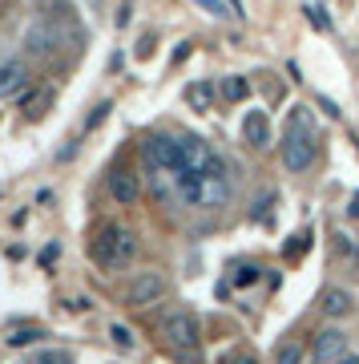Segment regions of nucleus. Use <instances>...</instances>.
Listing matches in <instances>:
<instances>
[{"instance_id":"nucleus-1","label":"nucleus","mask_w":359,"mask_h":364,"mask_svg":"<svg viewBox=\"0 0 359 364\" xmlns=\"http://www.w3.org/2000/svg\"><path fill=\"white\" fill-rule=\"evenodd\" d=\"M231 191L234 186H231L226 162L202 170V174H178V178H174V198L186 203L190 210H222L231 203Z\"/></svg>"},{"instance_id":"nucleus-2","label":"nucleus","mask_w":359,"mask_h":364,"mask_svg":"<svg viewBox=\"0 0 359 364\" xmlns=\"http://www.w3.org/2000/svg\"><path fill=\"white\" fill-rule=\"evenodd\" d=\"M319 154V134H315V117H311L307 105H291L287 114V130H282V166L291 174H303V170L315 162Z\"/></svg>"},{"instance_id":"nucleus-3","label":"nucleus","mask_w":359,"mask_h":364,"mask_svg":"<svg viewBox=\"0 0 359 364\" xmlns=\"http://www.w3.org/2000/svg\"><path fill=\"white\" fill-rule=\"evenodd\" d=\"M89 255L101 272H121L138 255V235L129 231V227H121V223H105L101 231L93 235Z\"/></svg>"},{"instance_id":"nucleus-4","label":"nucleus","mask_w":359,"mask_h":364,"mask_svg":"<svg viewBox=\"0 0 359 364\" xmlns=\"http://www.w3.org/2000/svg\"><path fill=\"white\" fill-rule=\"evenodd\" d=\"M141 162L154 178V191L174 195V174H178V138L174 134H150L141 142Z\"/></svg>"},{"instance_id":"nucleus-5","label":"nucleus","mask_w":359,"mask_h":364,"mask_svg":"<svg viewBox=\"0 0 359 364\" xmlns=\"http://www.w3.org/2000/svg\"><path fill=\"white\" fill-rule=\"evenodd\" d=\"M162 336H166L178 352H198V344H202L198 316H190V312H170L166 320H162Z\"/></svg>"},{"instance_id":"nucleus-6","label":"nucleus","mask_w":359,"mask_h":364,"mask_svg":"<svg viewBox=\"0 0 359 364\" xmlns=\"http://www.w3.org/2000/svg\"><path fill=\"white\" fill-rule=\"evenodd\" d=\"M162 291H166V275L162 272H138L126 287V304L129 308H150V304L162 299Z\"/></svg>"},{"instance_id":"nucleus-7","label":"nucleus","mask_w":359,"mask_h":364,"mask_svg":"<svg viewBox=\"0 0 359 364\" xmlns=\"http://www.w3.org/2000/svg\"><path fill=\"white\" fill-rule=\"evenodd\" d=\"M109 195L117 198V203H138L141 198V178H138V170H129V166H114V174H109Z\"/></svg>"},{"instance_id":"nucleus-8","label":"nucleus","mask_w":359,"mask_h":364,"mask_svg":"<svg viewBox=\"0 0 359 364\" xmlns=\"http://www.w3.org/2000/svg\"><path fill=\"white\" fill-rule=\"evenodd\" d=\"M28 81V65L21 57H9V61H0V97H13V93L25 90Z\"/></svg>"},{"instance_id":"nucleus-9","label":"nucleus","mask_w":359,"mask_h":364,"mask_svg":"<svg viewBox=\"0 0 359 364\" xmlns=\"http://www.w3.org/2000/svg\"><path fill=\"white\" fill-rule=\"evenodd\" d=\"M343 352H347V336L339 328H327V332L315 336V364H331V360H339Z\"/></svg>"},{"instance_id":"nucleus-10","label":"nucleus","mask_w":359,"mask_h":364,"mask_svg":"<svg viewBox=\"0 0 359 364\" xmlns=\"http://www.w3.org/2000/svg\"><path fill=\"white\" fill-rule=\"evenodd\" d=\"M351 308H355V299H351V291H343V287H327V291L319 296V312L331 316V320L351 316Z\"/></svg>"},{"instance_id":"nucleus-11","label":"nucleus","mask_w":359,"mask_h":364,"mask_svg":"<svg viewBox=\"0 0 359 364\" xmlns=\"http://www.w3.org/2000/svg\"><path fill=\"white\" fill-rule=\"evenodd\" d=\"M243 134H246V142L255 146V150H263V146H270V117L263 114V109H250L243 122Z\"/></svg>"},{"instance_id":"nucleus-12","label":"nucleus","mask_w":359,"mask_h":364,"mask_svg":"<svg viewBox=\"0 0 359 364\" xmlns=\"http://www.w3.org/2000/svg\"><path fill=\"white\" fill-rule=\"evenodd\" d=\"M53 102H57V93L49 90V85H40V90H33V93H25V102H21V109H25V117H45L53 109Z\"/></svg>"},{"instance_id":"nucleus-13","label":"nucleus","mask_w":359,"mask_h":364,"mask_svg":"<svg viewBox=\"0 0 359 364\" xmlns=\"http://www.w3.org/2000/svg\"><path fill=\"white\" fill-rule=\"evenodd\" d=\"M214 85L210 81H194L190 90H186V102H190V109H198V114H210V105H214Z\"/></svg>"},{"instance_id":"nucleus-14","label":"nucleus","mask_w":359,"mask_h":364,"mask_svg":"<svg viewBox=\"0 0 359 364\" xmlns=\"http://www.w3.org/2000/svg\"><path fill=\"white\" fill-rule=\"evenodd\" d=\"M219 93H222V102H246V93H250V81H246V77H222Z\"/></svg>"},{"instance_id":"nucleus-15","label":"nucleus","mask_w":359,"mask_h":364,"mask_svg":"<svg viewBox=\"0 0 359 364\" xmlns=\"http://www.w3.org/2000/svg\"><path fill=\"white\" fill-rule=\"evenodd\" d=\"M270 207H275V191H263V198L250 203V219H255V223H270Z\"/></svg>"},{"instance_id":"nucleus-16","label":"nucleus","mask_w":359,"mask_h":364,"mask_svg":"<svg viewBox=\"0 0 359 364\" xmlns=\"http://www.w3.org/2000/svg\"><path fill=\"white\" fill-rule=\"evenodd\" d=\"M275 360H279V364H299V360H303V348H299L295 340H287V344H279Z\"/></svg>"},{"instance_id":"nucleus-17","label":"nucleus","mask_w":359,"mask_h":364,"mask_svg":"<svg viewBox=\"0 0 359 364\" xmlns=\"http://www.w3.org/2000/svg\"><path fill=\"white\" fill-rule=\"evenodd\" d=\"M303 13H307V21H311V25H315V28H323V33H331V16L323 13L319 4H307Z\"/></svg>"},{"instance_id":"nucleus-18","label":"nucleus","mask_w":359,"mask_h":364,"mask_svg":"<svg viewBox=\"0 0 359 364\" xmlns=\"http://www.w3.org/2000/svg\"><path fill=\"white\" fill-rule=\"evenodd\" d=\"M33 340H40V328H21V332H13V336H9V344H13V348H21V344H33Z\"/></svg>"},{"instance_id":"nucleus-19","label":"nucleus","mask_w":359,"mask_h":364,"mask_svg":"<svg viewBox=\"0 0 359 364\" xmlns=\"http://www.w3.org/2000/svg\"><path fill=\"white\" fill-rule=\"evenodd\" d=\"M109 336H114V344H121V348H133V332H129V328L114 324L109 328Z\"/></svg>"},{"instance_id":"nucleus-20","label":"nucleus","mask_w":359,"mask_h":364,"mask_svg":"<svg viewBox=\"0 0 359 364\" xmlns=\"http://www.w3.org/2000/svg\"><path fill=\"white\" fill-rule=\"evenodd\" d=\"M194 4H198V9H206L210 16H226V4H222V0H194Z\"/></svg>"},{"instance_id":"nucleus-21","label":"nucleus","mask_w":359,"mask_h":364,"mask_svg":"<svg viewBox=\"0 0 359 364\" xmlns=\"http://www.w3.org/2000/svg\"><path fill=\"white\" fill-rule=\"evenodd\" d=\"M109 109H114L109 102H105V105H97V114H89V122H85V126H89V130H97V126H101L105 117H109Z\"/></svg>"},{"instance_id":"nucleus-22","label":"nucleus","mask_w":359,"mask_h":364,"mask_svg":"<svg viewBox=\"0 0 359 364\" xmlns=\"http://www.w3.org/2000/svg\"><path fill=\"white\" fill-rule=\"evenodd\" d=\"M37 364H73V356H69V352H45Z\"/></svg>"},{"instance_id":"nucleus-23","label":"nucleus","mask_w":359,"mask_h":364,"mask_svg":"<svg viewBox=\"0 0 359 364\" xmlns=\"http://www.w3.org/2000/svg\"><path fill=\"white\" fill-rule=\"evenodd\" d=\"M250 279H258V267H243L238 272V284H250Z\"/></svg>"},{"instance_id":"nucleus-24","label":"nucleus","mask_w":359,"mask_h":364,"mask_svg":"<svg viewBox=\"0 0 359 364\" xmlns=\"http://www.w3.org/2000/svg\"><path fill=\"white\" fill-rule=\"evenodd\" d=\"M231 364H258L255 356H243V352H238V356H231Z\"/></svg>"},{"instance_id":"nucleus-25","label":"nucleus","mask_w":359,"mask_h":364,"mask_svg":"<svg viewBox=\"0 0 359 364\" xmlns=\"http://www.w3.org/2000/svg\"><path fill=\"white\" fill-rule=\"evenodd\" d=\"M339 364H359V356H339Z\"/></svg>"}]
</instances>
